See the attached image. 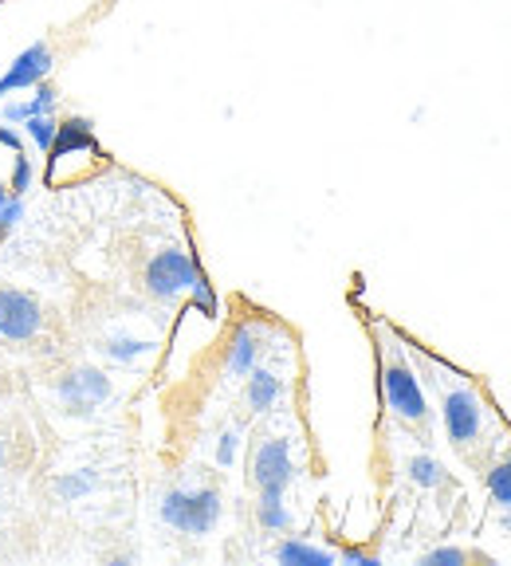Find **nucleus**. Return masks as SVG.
Segmentation results:
<instances>
[{
  "mask_svg": "<svg viewBox=\"0 0 511 566\" xmlns=\"http://www.w3.org/2000/svg\"><path fill=\"white\" fill-rule=\"evenodd\" d=\"M98 488V476L95 469H75V472H63L60 480H55V495H60L63 504H75V500H83V495H91Z\"/></svg>",
  "mask_w": 511,
  "mask_h": 566,
  "instance_id": "nucleus-14",
  "label": "nucleus"
},
{
  "mask_svg": "<svg viewBox=\"0 0 511 566\" xmlns=\"http://www.w3.org/2000/svg\"><path fill=\"white\" fill-rule=\"evenodd\" d=\"M0 146H4V150H12V154H24V150H28L24 130H20V126L0 123Z\"/></svg>",
  "mask_w": 511,
  "mask_h": 566,
  "instance_id": "nucleus-24",
  "label": "nucleus"
},
{
  "mask_svg": "<svg viewBox=\"0 0 511 566\" xmlns=\"http://www.w3.org/2000/svg\"><path fill=\"white\" fill-rule=\"evenodd\" d=\"M9 193L12 197H24L28 189L35 186V166H32V158H28V150L24 154H12V169H9Z\"/></svg>",
  "mask_w": 511,
  "mask_h": 566,
  "instance_id": "nucleus-18",
  "label": "nucleus"
},
{
  "mask_svg": "<svg viewBox=\"0 0 511 566\" xmlns=\"http://www.w3.org/2000/svg\"><path fill=\"white\" fill-rule=\"evenodd\" d=\"M441 421L445 433L452 444H472L484 429V406H480V394L472 386H457L445 394L441 401Z\"/></svg>",
  "mask_w": 511,
  "mask_h": 566,
  "instance_id": "nucleus-7",
  "label": "nucleus"
},
{
  "mask_svg": "<svg viewBox=\"0 0 511 566\" xmlns=\"http://www.w3.org/2000/svg\"><path fill=\"white\" fill-rule=\"evenodd\" d=\"M255 358H260V335H255L252 327H237L229 338V350H225V370L232 374V378H248V374L255 370Z\"/></svg>",
  "mask_w": 511,
  "mask_h": 566,
  "instance_id": "nucleus-10",
  "label": "nucleus"
},
{
  "mask_svg": "<svg viewBox=\"0 0 511 566\" xmlns=\"http://www.w3.org/2000/svg\"><path fill=\"white\" fill-rule=\"evenodd\" d=\"M52 67H55V52L44 40L28 44L24 52L4 67V75H0V103H4V98H17L20 91H32L35 83L52 80Z\"/></svg>",
  "mask_w": 511,
  "mask_h": 566,
  "instance_id": "nucleus-8",
  "label": "nucleus"
},
{
  "mask_svg": "<svg viewBox=\"0 0 511 566\" xmlns=\"http://www.w3.org/2000/svg\"><path fill=\"white\" fill-rule=\"evenodd\" d=\"M20 130H24L32 154H40V158H44V154L52 150L55 130H60V118H55V115H32V118H24V123H20Z\"/></svg>",
  "mask_w": 511,
  "mask_h": 566,
  "instance_id": "nucleus-13",
  "label": "nucleus"
},
{
  "mask_svg": "<svg viewBox=\"0 0 511 566\" xmlns=\"http://www.w3.org/2000/svg\"><path fill=\"white\" fill-rule=\"evenodd\" d=\"M503 527H508V531H511V507H508V515H503Z\"/></svg>",
  "mask_w": 511,
  "mask_h": 566,
  "instance_id": "nucleus-28",
  "label": "nucleus"
},
{
  "mask_svg": "<svg viewBox=\"0 0 511 566\" xmlns=\"http://www.w3.org/2000/svg\"><path fill=\"white\" fill-rule=\"evenodd\" d=\"M237 452H240V433L229 429V433H221V441H217V464L232 469V464H237Z\"/></svg>",
  "mask_w": 511,
  "mask_h": 566,
  "instance_id": "nucleus-23",
  "label": "nucleus"
},
{
  "mask_svg": "<svg viewBox=\"0 0 511 566\" xmlns=\"http://www.w3.org/2000/svg\"><path fill=\"white\" fill-rule=\"evenodd\" d=\"M189 300H194V307L201 311L205 318H217V311H221V303H217V292H212V283L205 280V272L197 275V283L189 287Z\"/></svg>",
  "mask_w": 511,
  "mask_h": 566,
  "instance_id": "nucleus-20",
  "label": "nucleus"
},
{
  "mask_svg": "<svg viewBox=\"0 0 511 566\" xmlns=\"http://www.w3.org/2000/svg\"><path fill=\"white\" fill-rule=\"evenodd\" d=\"M382 398H386V406L394 409V417H401V421H425V417H429L425 389L406 358H389L386 363V370H382Z\"/></svg>",
  "mask_w": 511,
  "mask_h": 566,
  "instance_id": "nucleus-4",
  "label": "nucleus"
},
{
  "mask_svg": "<svg viewBox=\"0 0 511 566\" xmlns=\"http://www.w3.org/2000/svg\"><path fill=\"white\" fill-rule=\"evenodd\" d=\"M44 331V307L24 287H0V343H32Z\"/></svg>",
  "mask_w": 511,
  "mask_h": 566,
  "instance_id": "nucleus-5",
  "label": "nucleus"
},
{
  "mask_svg": "<svg viewBox=\"0 0 511 566\" xmlns=\"http://www.w3.org/2000/svg\"><path fill=\"white\" fill-rule=\"evenodd\" d=\"M280 378H275L272 370H260L255 366L252 374H248V386H244V401H248V409L252 413H268V409L280 401Z\"/></svg>",
  "mask_w": 511,
  "mask_h": 566,
  "instance_id": "nucleus-12",
  "label": "nucleus"
},
{
  "mask_svg": "<svg viewBox=\"0 0 511 566\" xmlns=\"http://www.w3.org/2000/svg\"><path fill=\"white\" fill-rule=\"evenodd\" d=\"M12 193H9V181H0V205H9Z\"/></svg>",
  "mask_w": 511,
  "mask_h": 566,
  "instance_id": "nucleus-26",
  "label": "nucleus"
},
{
  "mask_svg": "<svg viewBox=\"0 0 511 566\" xmlns=\"http://www.w3.org/2000/svg\"><path fill=\"white\" fill-rule=\"evenodd\" d=\"M272 555H275V563H280V566H335L338 563L335 551L315 547V543L295 539V535H291V539H283Z\"/></svg>",
  "mask_w": 511,
  "mask_h": 566,
  "instance_id": "nucleus-11",
  "label": "nucleus"
},
{
  "mask_svg": "<svg viewBox=\"0 0 511 566\" xmlns=\"http://www.w3.org/2000/svg\"><path fill=\"white\" fill-rule=\"evenodd\" d=\"M295 480V460H291V444L283 437H272L255 449L252 457V484L260 495H283Z\"/></svg>",
  "mask_w": 511,
  "mask_h": 566,
  "instance_id": "nucleus-9",
  "label": "nucleus"
},
{
  "mask_svg": "<svg viewBox=\"0 0 511 566\" xmlns=\"http://www.w3.org/2000/svg\"><path fill=\"white\" fill-rule=\"evenodd\" d=\"M158 515L166 527H174L177 535H209L225 515L221 492L217 488H169L161 495Z\"/></svg>",
  "mask_w": 511,
  "mask_h": 566,
  "instance_id": "nucleus-1",
  "label": "nucleus"
},
{
  "mask_svg": "<svg viewBox=\"0 0 511 566\" xmlns=\"http://www.w3.org/2000/svg\"><path fill=\"white\" fill-rule=\"evenodd\" d=\"M154 343H146V338H131V335H111L103 343V354L111 358V363H138L142 354H150Z\"/></svg>",
  "mask_w": 511,
  "mask_h": 566,
  "instance_id": "nucleus-15",
  "label": "nucleus"
},
{
  "mask_svg": "<svg viewBox=\"0 0 511 566\" xmlns=\"http://www.w3.org/2000/svg\"><path fill=\"white\" fill-rule=\"evenodd\" d=\"M409 480H414L417 488H437V484H445L441 460H432L429 452H417V457L409 460Z\"/></svg>",
  "mask_w": 511,
  "mask_h": 566,
  "instance_id": "nucleus-17",
  "label": "nucleus"
},
{
  "mask_svg": "<svg viewBox=\"0 0 511 566\" xmlns=\"http://www.w3.org/2000/svg\"><path fill=\"white\" fill-rule=\"evenodd\" d=\"M71 158H80V161H103V146H98L95 138V123L83 115H71V118H60V130H55V142H52V150L44 154V186L60 189L63 186V177L67 181H75V174H67V161Z\"/></svg>",
  "mask_w": 511,
  "mask_h": 566,
  "instance_id": "nucleus-2",
  "label": "nucleus"
},
{
  "mask_svg": "<svg viewBox=\"0 0 511 566\" xmlns=\"http://www.w3.org/2000/svg\"><path fill=\"white\" fill-rule=\"evenodd\" d=\"M32 98H4L0 103V123H9V126H20L24 118H32Z\"/></svg>",
  "mask_w": 511,
  "mask_h": 566,
  "instance_id": "nucleus-21",
  "label": "nucleus"
},
{
  "mask_svg": "<svg viewBox=\"0 0 511 566\" xmlns=\"http://www.w3.org/2000/svg\"><path fill=\"white\" fill-rule=\"evenodd\" d=\"M338 558L351 566H378V555H366V551H343Z\"/></svg>",
  "mask_w": 511,
  "mask_h": 566,
  "instance_id": "nucleus-25",
  "label": "nucleus"
},
{
  "mask_svg": "<svg viewBox=\"0 0 511 566\" xmlns=\"http://www.w3.org/2000/svg\"><path fill=\"white\" fill-rule=\"evenodd\" d=\"M111 394H115V386H111V378H106L103 370H95V366H75V370H67L55 381V398L75 417L95 413Z\"/></svg>",
  "mask_w": 511,
  "mask_h": 566,
  "instance_id": "nucleus-6",
  "label": "nucleus"
},
{
  "mask_svg": "<svg viewBox=\"0 0 511 566\" xmlns=\"http://www.w3.org/2000/svg\"><path fill=\"white\" fill-rule=\"evenodd\" d=\"M197 275H201V268H197L194 252H186V248H161V252L150 256L146 272H142V287H146L154 300L174 303V300H181V295H189Z\"/></svg>",
  "mask_w": 511,
  "mask_h": 566,
  "instance_id": "nucleus-3",
  "label": "nucleus"
},
{
  "mask_svg": "<svg viewBox=\"0 0 511 566\" xmlns=\"http://www.w3.org/2000/svg\"><path fill=\"white\" fill-rule=\"evenodd\" d=\"M255 523L264 531H288L291 527V512L283 504V495H260L255 504Z\"/></svg>",
  "mask_w": 511,
  "mask_h": 566,
  "instance_id": "nucleus-16",
  "label": "nucleus"
},
{
  "mask_svg": "<svg viewBox=\"0 0 511 566\" xmlns=\"http://www.w3.org/2000/svg\"><path fill=\"white\" fill-rule=\"evenodd\" d=\"M488 495H492L500 507H511V457L500 460V464L488 472Z\"/></svg>",
  "mask_w": 511,
  "mask_h": 566,
  "instance_id": "nucleus-19",
  "label": "nucleus"
},
{
  "mask_svg": "<svg viewBox=\"0 0 511 566\" xmlns=\"http://www.w3.org/2000/svg\"><path fill=\"white\" fill-rule=\"evenodd\" d=\"M0 469H4V437H0Z\"/></svg>",
  "mask_w": 511,
  "mask_h": 566,
  "instance_id": "nucleus-27",
  "label": "nucleus"
},
{
  "mask_svg": "<svg viewBox=\"0 0 511 566\" xmlns=\"http://www.w3.org/2000/svg\"><path fill=\"white\" fill-rule=\"evenodd\" d=\"M460 563H468V551L460 547H437L429 555H421V566H460Z\"/></svg>",
  "mask_w": 511,
  "mask_h": 566,
  "instance_id": "nucleus-22",
  "label": "nucleus"
}]
</instances>
